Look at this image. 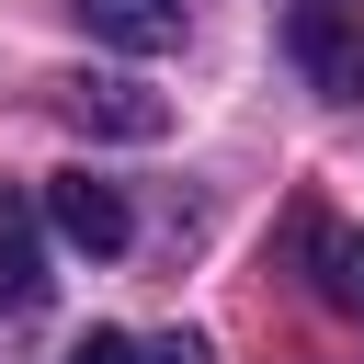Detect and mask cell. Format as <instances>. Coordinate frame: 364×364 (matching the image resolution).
Listing matches in <instances>:
<instances>
[{"label":"cell","mask_w":364,"mask_h":364,"mask_svg":"<svg viewBox=\"0 0 364 364\" xmlns=\"http://www.w3.org/2000/svg\"><path fill=\"white\" fill-rule=\"evenodd\" d=\"M284 250H296V273H307V296L330 318H364V228H341L330 205H296Z\"/></svg>","instance_id":"7a4b0ae2"},{"label":"cell","mask_w":364,"mask_h":364,"mask_svg":"<svg viewBox=\"0 0 364 364\" xmlns=\"http://www.w3.org/2000/svg\"><path fill=\"white\" fill-rule=\"evenodd\" d=\"M148 364H205V341H182V330H171V341H159Z\"/></svg>","instance_id":"ba28073f"},{"label":"cell","mask_w":364,"mask_h":364,"mask_svg":"<svg viewBox=\"0 0 364 364\" xmlns=\"http://www.w3.org/2000/svg\"><path fill=\"white\" fill-rule=\"evenodd\" d=\"M68 364H148V353H136V341H125V330H91V341H80V353H68Z\"/></svg>","instance_id":"52a82bcc"},{"label":"cell","mask_w":364,"mask_h":364,"mask_svg":"<svg viewBox=\"0 0 364 364\" xmlns=\"http://www.w3.org/2000/svg\"><path fill=\"white\" fill-rule=\"evenodd\" d=\"M284 57L330 102H364V0H284Z\"/></svg>","instance_id":"6da1fadb"},{"label":"cell","mask_w":364,"mask_h":364,"mask_svg":"<svg viewBox=\"0 0 364 364\" xmlns=\"http://www.w3.org/2000/svg\"><path fill=\"white\" fill-rule=\"evenodd\" d=\"M46 216H57V239L91 250V262H114V250L136 239V216H125V193H114L102 171H57V182H46Z\"/></svg>","instance_id":"3957f363"},{"label":"cell","mask_w":364,"mask_h":364,"mask_svg":"<svg viewBox=\"0 0 364 364\" xmlns=\"http://www.w3.org/2000/svg\"><path fill=\"white\" fill-rule=\"evenodd\" d=\"M46 307V239H34V205L0 182V318H34Z\"/></svg>","instance_id":"5b68a950"},{"label":"cell","mask_w":364,"mask_h":364,"mask_svg":"<svg viewBox=\"0 0 364 364\" xmlns=\"http://www.w3.org/2000/svg\"><path fill=\"white\" fill-rule=\"evenodd\" d=\"M102 46H125V57H159V46H182V0H68Z\"/></svg>","instance_id":"8992f818"},{"label":"cell","mask_w":364,"mask_h":364,"mask_svg":"<svg viewBox=\"0 0 364 364\" xmlns=\"http://www.w3.org/2000/svg\"><path fill=\"white\" fill-rule=\"evenodd\" d=\"M46 91L80 136H171V102L136 91V80H46Z\"/></svg>","instance_id":"277c9868"}]
</instances>
